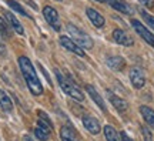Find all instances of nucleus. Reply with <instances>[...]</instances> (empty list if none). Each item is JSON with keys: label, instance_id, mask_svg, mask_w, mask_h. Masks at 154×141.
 I'll return each mask as SVG.
<instances>
[{"label": "nucleus", "instance_id": "obj_1", "mask_svg": "<svg viewBox=\"0 0 154 141\" xmlns=\"http://www.w3.org/2000/svg\"><path fill=\"white\" fill-rule=\"evenodd\" d=\"M19 66H20V70H22V74L26 80V84H27L29 90L33 96H40L43 94V86L38 80L37 73L34 70L32 61L26 57V56H22L19 57Z\"/></svg>", "mask_w": 154, "mask_h": 141}, {"label": "nucleus", "instance_id": "obj_2", "mask_svg": "<svg viewBox=\"0 0 154 141\" xmlns=\"http://www.w3.org/2000/svg\"><path fill=\"white\" fill-rule=\"evenodd\" d=\"M56 77H57V81L60 84L61 90L66 93L67 96H70V97L77 100V101H83V100H84V94H83L82 90L76 86V83H73L67 76H63L60 71H56Z\"/></svg>", "mask_w": 154, "mask_h": 141}, {"label": "nucleus", "instance_id": "obj_3", "mask_svg": "<svg viewBox=\"0 0 154 141\" xmlns=\"http://www.w3.org/2000/svg\"><path fill=\"white\" fill-rule=\"evenodd\" d=\"M67 27V32H69V34L73 37V40L76 41L82 49H93V40H91V37L88 36L86 32H83L82 29H79L77 26H74V24H72V23H69L66 26Z\"/></svg>", "mask_w": 154, "mask_h": 141}, {"label": "nucleus", "instance_id": "obj_4", "mask_svg": "<svg viewBox=\"0 0 154 141\" xmlns=\"http://www.w3.org/2000/svg\"><path fill=\"white\" fill-rule=\"evenodd\" d=\"M131 26H133V29L136 30V33H137L138 36L143 38L146 43H149L150 46H153V47H154V34L150 32L146 26H144L143 23L138 22V20H136V19H133V20H131Z\"/></svg>", "mask_w": 154, "mask_h": 141}, {"label": "nucleus", "instance_id": "obj_5", "mask_svg": "<svg viewBox=\"0 0 154 141\" xmlns=\"http://www.w3.org/2000/svg\"><path fill=\"white\" fill-rule=\"evenodd\" d=\"M43 16L46 19V22L49 23L56 32H60L61 24H60V19H59V14H57L56 9H53L51 6H46L43 9Z\"/></svg>", "mask_w": 154, "mask_h": 141}, {"label": "nucleus", "instance_id": "obj_6", "mask_svg": "<svg viewBox=\"0 0 154 141\" xmlns=\"http://www.w3.org/2000/svg\"><path fill=\"white\" fill-rule=\"evenodd\" d=\"M111 37L114 40L117 44H121V46H126V47H130L134 44L133 41V37H130V34L124 30H121V29H116L113 34H111Z\"/></svg>", "mask_w": 154, "mask_h": 141}, {"label": "nucleus", "instance_id": "obj_7", "mask_svg": "<svg viewBox=\"0 0 154 141\" xmlns=\"http://www.w3.org/2000/svg\"><path fill=\"white\" fill-rule=\"evenodd\" d=\"M130 81L134 88H143L146 84V76H144L143 70L138 67H133L130 70Z\"/></svg>", "mask_w": 154, "mask_h": 141}, {"label": "nucleus", "instance_id": "obj_8", "mask_svg": "<svg viewBox=\"0 0 154 141\" xmlns=\"http://www.w3.org/2000/svg\"><path fill=\"white\" fill-rule=\"evenodd\" d=\"M59 41H60L61 46H63L66 50H69V51H72V53H74V54H77V56H82V57L84 56L83 49L76 43V41H74V40H73V38L66 37V36H60Z\"/></svg>", "mask_w": 154, "mask_h": 141}, {"label": "nucleus", "instance_id": "obj_9", "mask_svg": "<svg viewBox=\"0 0 154 141\" xmlns=\"http://www.w3.org/2000/svg\"><path fill=\"white\" fill-rule=\"evenodd\" d=\"M83 125L87 128L88 133H91L93 136H97L101 131V125H100L99 120L91 117V115H83Z\"/></svg>", "mask_w": 154, "mask_h": 141}, {"label": "nucleus", "instance_id": "obj_10", "mask_svg": "<svg viewBox=\"0 0 154 141\" xmlns=\"http://www.w3.org/2000/svg\"><path fill=\"white\" fill-rule=\"evenodd\" d=\"M86 14H87V17L90 19V22L94 24V27L97 29H101L103 26H104V17L100 14L97 10H94V9H91V7H88V9H86Z\"/></svg>", "mask_w": 154, "mask_h": 141}, {"label": "nucleus", "instance_id": "obj_11", "mask_svg": "<svg viewBox=\"0 0 154 141\" xmlns=\"http://www.w3.org/2000/svg\"><path fill=\"white\" fill-rule=\"evenodd\" d=\"M103 3L110 5L113 9H116L117 11H121V13H124V14H131L133 13V9L127 5L124 0H103Z\"/></svg>", "mask_w": 154, "mask_h": 141}, {"label": "nucleus", "instance_id": "obj_12", "mask_svg": "<svg viewBox=\"0 0 154 141\" xmlns=\"http://www.w3.org/2000/svg\"><path fill=\"white\" fill-rule=\"evenodd\" d=\"M3 14H5V19L7 20V24H9V26H10V27L14 30V32L19 33V34H23V33H24V30H23V26L20 24V22L17 20L16 16H14L13 13L3 10Z\"/></svg>", "mask_w": 154, "mask_h": 141}, {"label": "nucleus", "instance_id": "obj_13", "mask_svg": "<svg viewBox=\"0 0 154 141\" xmlns=\"http://www.w3.org/2000/svg\"><path fill=\"white\" fill-rule=\"evenodd\" d=\"M86 91H87V94L90 96V97L93 98L94 103L97 104V106H99V107H100L101 110H103V111H106L104 100L101 98V96L99 94V91H97V90H96V88H94V87L91 86V84H87V86H86Z\"/></svg>", "mask_w": 154, "mask_h": 141}, {"label": "nucleus", "instance_id": "obj_14", "mask_svg": "<svg viewBox=\"0 0 154 141\" xmlns=\"http://www.w3.org/2000/svg\"><path fill=\"white\" fill-rule=\"evenodd\" d=\"M107 66L113 71H121L126 67V60L123 57H120V56H113V57L107 59Z\"/></svg>", "mask_w": 154, "mask_h": 141}, {"label": "nucleus", "instance_id": "obj_15", "mask_svg": "<svg viewBox=\"0 0 154 141\" xmlns=\"http://www.w3.org/2000/svg\"><path fill=\"white\" fill-rule=\"evenodd\" d=\"M109 100L111 101V104L114 106V109L120 113H124L127 109H128V104H127L126 100H123L121 97H117L113 93H109Z\"/></svg>", "mask_w": 154, "mask_h": 141}, {"label": "nucleus", "instance_id": "obj_16", "mask_svg": "<svg viewBox=\"0 0 154 141\" xmlns=\"http://www.w3.org/2000/svg\"><path fill=\"white\" fill-rule=\"evenodd\" d=\"M50 133H51V130H50L49 127H46L44 124H42V123H38L37 127L34 128V134H36V137H37V140H40V141H47L49 140Z\"/></svg>", "mask_w": 154, "mask_h": 141}, {"label": "nucleus", "instance_id": "obj_17", "mask_svg": "<svg viewBox=\"0 0 154 141\" xmlns=\"http://www.w3.org/2000/svg\"><path fill=\"white\" fill-rule=\"evenodd\" d=\"M140 113L143 115L144 121L154 130V110L147 107V106H141V107H140Z\"/></svg>", "mask_w": 154, "mask_h": 141}, {"label": "nucleus", "instance_id": "obj_18", "mask_svg": "<svg viewBox=\"0 0 154 141\" xmlns=\"http://www.w3.org/2000/svg\"><path fill=\"white\" fill-rule=\"evenodd\" d=\"M60 138H61V141H80L79 137L76 136V133L72 130V127H67V125L61 127Z\"/></svg>", "mask_w": 154, "mask_h": 141}, {"label": "nucleus", "instance_id": "obj_19", "mask_svg": "<svg viewBox=\"0 0 154 141\" xmlns=\"http://www.w3.org/2000/svg\"><path fill=\"white\" fill-rule=\"evenodd\" d=\"M0 107L5 111H11L13 110V103H11L10 97L3 90H0Z\"/></svg>", "mask_w": 154, "mask_h": 141}, {"label": "nucleus", "instance_id": "obj_20", "mask_svg": "<svg viewBox=\"0 0 154 141\" xmlns=\"http://www.w3.org/2000/svg\"><path fill=\"white\" fill-rule=\"evenodd\" d=\"M104 136L107 138V141H121L120 134H117V131L111 125H106L104 127Z\"/></svg>", "mask_w": 154, "mask_h": 141}, {"label": "nucleus", "instance_id": "obj_21", "mask_svg": "<svg viewBox=\"0 0 154 141\" xmlns=\"http://www.w3.org/2000/svg\"><path fill=\"white\" fill-rule=\"evenodd\" d=\"M37 115H38V123H42L46 127H49L50 130H53V123H51V120L49 118L47 114L44 113V111H37Z\"/></svg>", "mask_w": 154, "mask_h": 141}, {"label": "nucleus", "instance_id": "obj_22", "mask_svg": "<svg viewBox=\"0 0 154 141\" xmlns=\"http://www.w3.org/2000/svg\"><path fill=\"white\" fill-rule=\"evenodd\" d=\"M7 5L10 6V7H11V9H13L14 11H17L19 14H22V16H27V17H29L27 11L24 10V9H23V7L19 5L17 2H14V0H7Z\"/></svg>", "mask_w": 154, "mask_h": 141}, {"label": "nucleus", "instance_id": "obj_23", "mask_svg": "<svg viewBox=\"0 0 154 141\" xmlns=\"http://www.w3.org/2000/svg\"><path fill=\"white\" fill-rule=\"evenodd\" d=\"M140 13H141V16H143L144 19V22L149 24L150 27L154 30V16H151V14H149L147 11H144V10H140Z\"/></svg>", "mask_w": 154, "mask_h": 141}, {"label": "nucleus", "instance_id": "obj_24", "mask_svg": "<svg viewBox=\"0 0 154 141\" xmlns=\"http://www.w3.org/2000/svg\"><path fill=\"white\" fill-rule=\"evenodd\" d=\"M141 134L144 137V141H153V134L147 127H141Z\"/></svg>", "mask_w": 154, "mask_h": 141}, {"label": "nucleus", "instance_id": "obj_25", "mask_svg": "<svg viewBox=\"0 0 154 141\" xmlns=\"http://www.w3.org/2000/svg\"><path fill=\"white\" fill-rule=\"evenodd\" d=\"M120 138H121V141H133L126 131H121V133H120Z\"/></svg>", "mask_w": 154, "mask_h": 141}, {"label": "nucleus", "instance_id": "obj_26", "mask_svg": "<svg viewBox=\"0 0 154 141\" xmlns=\"http://www.w3.org/2000/svg\"><path fill=\"white\" fill-rule=\"evenodd\" d=\"M140 2H141L146 7H149V9H151L154 6V0H140Z\"/></svg>", "mask_w": 154, "mask_h": 141}, {"label": "nucleus", "instance_id": "obj_27", "mask_svg": "<svg viewBox=\"0 0 154 141\" xmlns=\"http://www.w3.org/2000/svg\"><path fill=\"white\" fill-rule=\"evenodd\" d=\"M6 54V47L3 43H0V56H5Z\"/></svg>", "mask_w": 154, "mask_h": 141}, {"label": "nucleus", "instance_id": "obj_28", "mask_svg": "<svg viewBox=\"0 0 154 141\" xmlns=\"http://www.w3.org/2000/svg\"><path fill=\"white\" fill-rule=\"evenodd\" d=\"M23 141H34L32 137H29V136H24L23 137Z\"/></svg>", "mask_w": 154, "mask_h": 141}, {"label": "nucleus", "instance_id": "obj_29", "mask_svg": "<svg viewBox=\"0 0 154 141\" xmlns=\"http://www.w3.org/2000/svg\"><path fill=\"white\" fill-rule=\"evenodd\" d=\"M97 2H101V3H103V0H97Z\"/></svg>", "mask_w": 154, "mask_h": 141}, {"label": "nucleus", "instance_id": "obj_30", "mask_svg": "<svg viewBox=\"0 0 154 141\" xmlns=\"http://www.w3.org/2000/svg\"><path fill=\"white\" fill-rule=\"evenodd\" d=\"M59 2H60V0H59Z\"/></svg>", "mask_w": 154, "mask_h": 141}]
</instances>
